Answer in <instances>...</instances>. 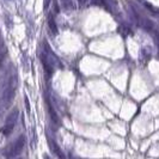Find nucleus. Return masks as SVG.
I'll return each mask as SVG.
<instances>
[{"instance_id": "obj_1", "label": "nucleus", "mask_w": 159, "mask_h": 159, "mask_svg": "<svg viewBox=\"0 0 159 159\" xmlns=\"http://www.w3.org/2000/svg\"><path fill=\"white\" fill-rule=\"evenodd\" d=\"M18 116H19V111L15 109L13 111H11L8 114V116L6 117V122H5V126L1 128V133L4 135H10L13 130V128L16 126L17 120H18Z\"/></svg>"}, {"instance_id": "obj_2", "label": "nucleus", "mask_w": 159, "mask_h": 159, "mask_svg": "<svg viewBox=\"0 0 159 159\" xmlns=\"http://www.w3.org/2000/svg\"><path fill=\"white\" fill-rule=\"evenodd\" d=\"M24 145H25V136L20 135L16 140V143H13L12 146H10V147L7 148V151H6V153H5L6 158H8V159L16 158L17 156L23 151Z\"/></svg>"}, {"instance_id": "obj_3", "label": "nucleus", "mask_w": 159, "mask_h": 159, "mask_svg": "<svg viewBox=\"0 0 159 159\" xmlns=\"http://www.w3.org/2000/svg\"><path fill=\"white\" fill-rule=\"evenodd\" d=\"M17 86V79L16 77H11L10 80H8L7 85L4 90V93H2V98L5 102H10L12 99V97L15 95V90H16Z\"/></svg>"}, {"instance_id": "obj_4", "label": "nucleus", "mask_w": 159, "mask_h": 159, "mask_svg": "<svg viewBox=\"0 0 159 159\" xmlns=\"http://www.w3.org/2000/svg\"><path fill=\"white\" fill-rule=\"evenodd\" d=\"M41 61H42L43 68H44V71L47 73V75H52L54 68H53V65L50 64V60H48V57L46 54H42V55H41Z\"/></svg>"}, {"instance_id": "obj_5", "label": "nucleus", "mask_w": 159, "mask_h": 159, "mask_svg": "<svg viewBox=\"0 0 159 159\" xmlns=\"http://www.w3.org/2000/svg\"><path fill=\"white\" fill-rule=\"evenodd\" d=\"M47 104H48L49 115H50V119H52V121H53V123H54V125H59V117H57V114L55 112L54 108L52 107V104L49 103V101H47Z\"/></svg>"}, {"instance_id": "obj_6", "label": "nucleus", "mask_w": 159, "mask_h": 159, "mask_svg": "<svg viewBox=\"0 0 159 159\" xmlns=\"http://www.w3.org/2000/svg\"><path fill=\"white\" fill-rule=\"evenodd\" d=\"M49 143H52V146H53V151L55 152V154L57 156V158H59V159H66V157H65V154L62 153V151L59 148V146H57L54 141L49 140Z\"/></svg>"}, {"instance_id": "obj_7", "label": "nucleus", "mask_w": 159, "mask_h": 159, "mask_svg": "<svg viewBox=\"0 0 159 159\" xmlns=\"http://www.w3.org/2000/svg\"><path fill=\"white\" fill-rule=\"evenodd\" d=\"M48 25H49V29H50L52 34H53V35H56V34H57V26H56L55 20H54L53 16H49V18H48Z\"/></svg>"}, {"instance_id": "obj_8", "label": "nucleus", "mask_w": 159, "mask_h": 159, "mask_svg": "<svg viewBox=\"0 0 159 159\" xmlns=\"http://www.w3.org/2000/svg\"><path fill=\"white\" fill-rule=\"evenodd\" d=\"M25 105H26L28 111H30V105H29V99H28V97H25Z\"/></svg>"}, {"instance_id": "obj_9", "label": "nucleus", "mask_w": 159, "mask_h": 159, "mask_svg": "<svg viewBox=\"0 0 159 159\" xmlns=\"http://www.w3.org/2000/svg\"><path fill=\"white\" fill-rule=\"evenodd\" d=\"M86 1H88V0H78V2H79L80 5H85V4H86Z\"/></svg>"}, {"instance_id": "obj_10", "label": "nucleus", "mask_w": 159, "mask_h": 159, "mask_svg": "<svg viewBox=\"0 0 159 159\" xmlns=\"http://www.w3.org/2000/svg\"><path fill=\"white\" fill-rule=\"evenodd\" d=\"M19 159H22V158H19Z\"/></svg>"}]
</instances>
